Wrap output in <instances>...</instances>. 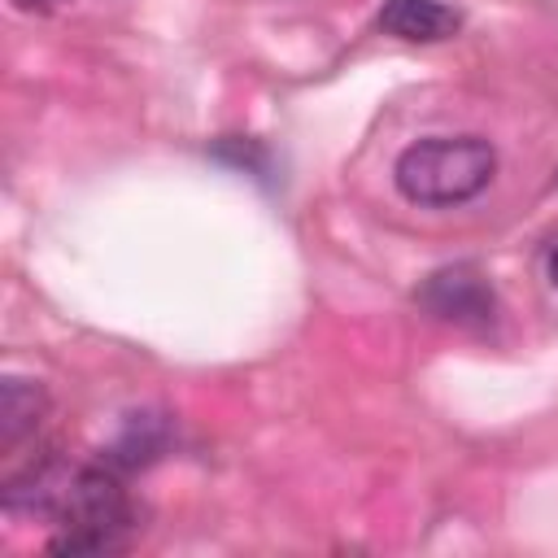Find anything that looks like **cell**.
Returning a JSON list of instances; mask_svg holds the SVG:
<instances>
[{
	"label": "cell",
	"mask_w": 558,
	"mask_h": 558,
	"mask_svg": "<svg viewBox=\"0 0 558 558\" xmlns=\"http://www.w3.org/2000/svg\"><path fill=\"white\" fill-rule=\"evenodd\" d=\"M418 301L427 314L458 323V327H484L497 314L493 283L475 266H445V270L427 275V283L418 288Z\"/></svg>",
	"instance_id": "cell-3"
},
{
	"label": "cell",
	"mask_w": 558,
	"mask_h": 558,
	"mask_svg": "<svg viewBox=\"0 0 558 558\" xmlns=\"http://www.w3.org/2000/svg\"><path fill=\"white\" fill-rule=\"evenodd\" d=\"M493 174H497V148L480 135H427L410 144L392 166L401 196L436 209L480 196Z\"/></svg>",
	"instance_id": "cell-2"
},
{
	"label": "cell",
	"mask_w": 558,
	"mask_h": 558,
	"mask_svg": "<svg viewBox=\"0 0 558 558\" xmlns=\"http://www.w3.org/2000/svg\"><path fill=\"white\" fill-rule=\"evenodd\" d=\"M214 157H222V161H231L235 170H248V174H262L266 170V153L253 140H222L214 148Z\"/></svg>",
	"instance_id": "cell-7"
},
{
	"label": "cell",
	"mask_w": 558,
	"mask_h": 558,
	"mask_svg": "<svg viewBox=\"0 0 558 558\" xmlns=\"http://www.w3.org/2000/svg\"><path fill=\"white\" fill-rule=\"evenodd\" d=\"M52 519V554H113L135 532V506L122 488V471L109 462L100 466H70L57 501L48 510Z\"/></svg>",
	"instance_id": "cell-1"
},
{
	"label": "cell",
	"mask_w": 558,
	"mask_h": 558,
	"mask_svg": "<svg viewBox=\"0 0 558 558\" xmlns=\"http://www.w3.org/2000/svg\"><path fill=\"white\" fill-rule=\"evenodd\" d=\"M375 22L384 35H397L410 44H436L462 26V13L449 9L445 0H384Z\"/></svg>",
	"instance_id": "cell-4"
},
{
	"label": "cell",
	"mask_w": 558,
	"mask_h": 558,
	"mask_svg": "<svg viewBox=\"0 0 558 558\" xmlns=\"http://www.w3.org/2000/svg\"><path fill=\"white\" fill-rule=\"evenodd\" d=\"M44 410H48L44 384L9 375V379L0 384V449H13L22 436H31V432L39 427Z\"/></svg>",
	"instance_id": "cell-5"
},
{
	"label": "cell",
	"mask_w": 558,
	"mask_h": 558,
	"mask_svg": "<svg viewBox=\"0 0 558 558\" xmlns=\"http://www.w3.org/2000/svg\"><path fill=\"white\" fill-rule=\"evenodd\" d=\"M170 440V423L161 414H131L118 432V440L105 449V462L113 471H135V466H148Z\"/></svg>",
	"instance_id": "cell-6"
},
{
	"label": "cell",
	"mask_w": 558,
	"mask_h": 558,
	"mask_svg": "<svg viewBox=\"0 0 558 558\" xmlns=\"http://www.w3.org/2000/svg\"><path fill=\"white\" fill-rule=\"evenodd\" d=\"M545 270H549V283L558 288V244L549 248V262H545Z\"/></svg>",
	"instance_id": "cell-8"
},
{
	"label": "cell",
	"mask_w": 558,
	"mask_h": 558,
	"mask_svg": "<svg viewBox=\"0 0 558 558\" xmlns=\"http://www.w3.org/2000/svg\"><path fill=\"white\" fill-rule=\"evenodd\" d=\"M17 9H52V4H61V0H13Z\"/></svg>",
	"instance_id": "cell-9"
}]
</instances>
